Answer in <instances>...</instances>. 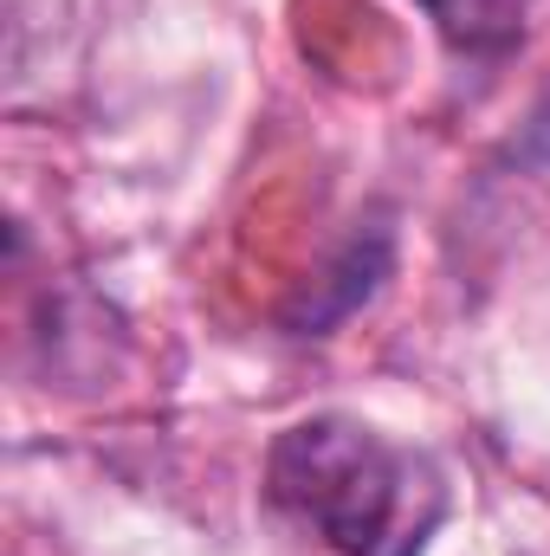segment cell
Segmentation results:
<instances>
[{
  "label": "cell",
  "instance_id": "1",
  "mask_svg": "<svg viewBox=\"0 0 550 556\" xmlns=\"http://www.w3.org/2000/svg\"><path fill=\"white\" fill-rule=\"evenodd\" d=\"M266 498L337 556H427L453 511L447 472L357 415L291 420L266 453Z\"/></svg>",
  "mask_w": 550,
  "mask_h": 556
},
{
  "label": "cell",
  "instance_id": "2",
  "mask_svg": "<svg viewBox=\"0 0 550 556\" xmlns=\"http://www.w3.org/2000/svg\"><path fill=\"white\" fill-rule=\"evenodd\" d=\"M421 13L466 59H499L525 39V0H421Z\"/></svg>",
  "mask_w": 550,
  "mask_h": 556
}]
</instances>
